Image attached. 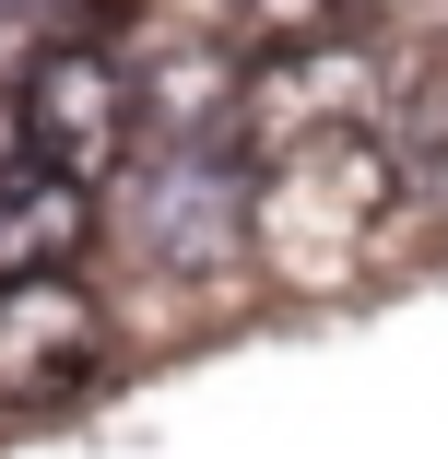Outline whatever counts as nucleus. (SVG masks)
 Returning a JSON list of instances; mask_svg holds the SVG:
<instances>
[{"label":"nucleus","mask_w":448,"mask_h":459,"mask_svg":"<svg viewBox=\"0 0 448 459\" xmlns=\"http://www.w3.org/2000/svg\"><path fill=\"white\" fill-rule=\"evenodd\" d=\"M413 212V165L378 118L319 130L259 153V271H284L295 295H342Z\"/></svg>","instance_id":"nucleus-1"},{"label":"nucleus","mask_w":448,"mask_h":459,"mask_svg":"<svg viewBox=\"0 0 448 459\" xmlns=\"http://www.w3.org/2000/svg\"><path fill=\"white\" fill-rule=\"evenodd\" d=\"M130 259H154L165 283H213V271L259 259V153L248 142H154L119 177Z\"/></svg>","instance_id":"nucleus-2"},{"label":"nucleus","mask_w":448,"mask_h":459,"mask_svg":"<svg viewBox=\"0 0 448 459\" xmlns=\"http://www.w3.org/2000/svg\"><path fill=\"white\" fill-rule=\"evenodd\" d=\"M13 130L36 165H71L95 177V189H119V177L142 165V71L107 48V36H48L24 71H13Z\"/></svg>","instance_id":"nucleus-3"},{"label":"nucleus","mask_w":448,"mask_h":459,"mask_svg":"<svg viewBox=\"0 0 448 459\" xmlns=\"http://www.w3.org/2000/svg\"><path fill=\"white\" fill-rule=\"evenodd\" d=\"M107 365H119V318L83 271L0 283V412H71L107 389Z\"/></svg>","instance_id":"nucleus-4"},{"label":"nucleus","mask_w":448,"mask_h":459,"mask_svg":"<svg viewBox=\"0 0 448 459\" xmlns=\"http://www.w3.org/2000/svg\"><path fill=\"white\" fill-rule=\"evenodd\" d=\"M107 247V189L71 165L0 153V283H48V271H83Z\"/></svg>","instance_id":"nucleus-5"},{"label":"nucleus","mask_w":448,"mask_h":459,"mask_svg":"<svg viewBox=\"0 0 448 459\" xmlns=\"http://www.w3.org/2000/svg\"><path fill=\"white\" fill-rule=\"evenodd\" d=\"M354 118H378L366 48H307V59L248 71V153H284V142H319V130H354Z\"/></svg>","instance_id":"nucleus-6"},{"label":"nucleus","mask_w":448,"mask_h":459,"mask_svg":"<svg viewBox=\"0 0 448 459\" xmlns=\"http://www.w3.org/2000/svg\"><path fill=\"white\" fill-rule=\"evenodd\" d=\"M213 24H224V48L259 71V59H307V48H342L354 0H213Z\"/></svg>","instance_id":"nucleus-7"}]
</instances>
